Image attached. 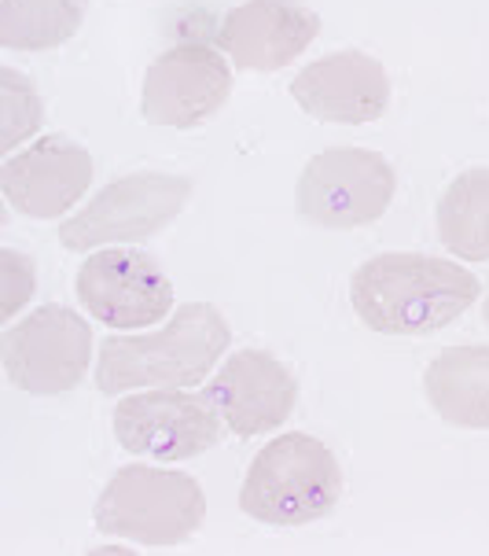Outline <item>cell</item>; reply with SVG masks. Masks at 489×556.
Segmentation results:
<instances>
[{"label":"cell","mask_w":489,"mask_h":556,"mask_svg":"<svg viewBox=\"0 0 489 556\" xmlns=\"http://www.w3.org/2000/svg\"><path fill=\"white\" fill-rule=\"evenodd\" d=\"M478 277L435 254H375L353 273L350 303L379 336H435L478 299Z\"/></svg>","instance_id":"6da1fadb"},{"label":"cell","mask_w":489,"mask_h":556,"mask_svg":"<svg viewBox=\"0 0 489 556\" xmlns=\"http://www.w3.org/2000/svg\"><path fill=\"white\" fill-rule=\"evenodd\" d=\"M232 332L210 303H184L163 332L111 336L100 343L96 388L126 394L137 388H195L210 376Z\"/></svg>","instance_id":"7a4b0ae2"},{"label":"cell","mask_w":489,"mask_h":556,"mask_svg":"<svg viewBox=\"0 0 489 556\" xmlns=\"http://www.w3.org/2000/svg\"><path fill=\"white\" fill-rule=\"evenodd\" d=\"M343 494V468L321 439L291 431L250 460L240 508L258 523L303 527L324 520Z\"/></svg>","instance_id":"3957f363"},{"label":"cell","mask_w":489,"mask_h":556,"mask_svg":"<svg viewBox=\"0 0 489 556\" xmlns=\"http://www.w3.org/2000/svg\"><path fill=\"white\" fill-rule=\"evenodd\" d=\"M96 531L137 545L188 542L206 520V494L192 476L152 465H126L103 486Z\"/></svg>","instance_id":"277c9868"},{"label":"cell","mask_w":489,"mask_h":556,"mask_svg":"<svg viewBox=\"0 0 489 556\" xmlns=\"http://www.w3.org/2000/svg\"><path fill=\"white\" fill-rule=\"evenodd\" d=\"M192 181L173 174H129L100 188L85 211L60 225V243L67 251L121 248L163 232L184 211Z\"/></svg>","instance_id":"5b68a950"},{"label":"cell","mask_w":489,"mask_h":556,"mask_svg":"<svg viewBox=\"0 0 489 556\" xmlns=\"http://www.w3.org/2000/svg\"><path fill=\"white\" fill-rule=\"evenodd\" d=\"M394 166L369 148H327L298 177V211L321 229H361L387 214L394 200Z\"/></svg>","instance_id":"8992f818"},{"label":"cell","mask_w":489,"mask_h":556,"mask_svg":"<svg viewBox=\"0 0 489 556\" xmlns=\"http://www.w3.org/2000/svg\"><path fill=\"white\" fill-rule=\"evenodd\" d=\"M4 372L26 394H67L85 380L92 328L70 306H37L0 336Z\"/></svg>","instance_id":"52a82bcc"},{"label":"cell","mask_w":489,"mask_h":556,"mask_svg":"<svg viewBox=\"0 0 489 556\" xmlns=\"http://www.w3.org/2000/svg\"><path fill=\"white\" fill-rule=\"evenodd\" d=\"M81 306L107 328H152L173 309L163 262L137 248H107L85 258L74 280Z\"/></svg>","instance_id":"ba28073f"},{"label":"cell","mask_w":489,"mask_h":556,"mask_svg":"<svg viewBox=\"0 0 489 556\" xmlns=\"http://www.w3.org/2000/svg\"><path fill=\"white\" fill-rule=\"evenodd\" d=\"M115 439L121 450L140 457L192 460L221 446V417L203 394L155 388L118 402Z\"/></svg>","instance_id":"9c48e42d"},{"label":"cell","mask_w":489,"mask_h":556,"mask_svg":"<svg viewBox=\"0 0 489 556\" xmlns=\"http://www.w3.org/2000/svg\"><path fill=\"white\" fill-rule=\"evenodd\" d=\"M232 92V63L206 41L166 49L144 74L140 111L152 126L195 129L218 115Z\"/></svg>","instance_id":"30bf717a"},{"label":"cell","mask_w":489,"mask_h":556,"mask_svg":"<svg viewBox=\"0 0 489 556\" xmlns=\"http://www.w3.org/2000/svg\"><path fill=\"white\" fill-rule=\"evenodd\" d=\"M203 399L214 405L224 428L240 439H258L276 431L298 402V380L269 351H236L221 372L206 383Z\"/></svg>","instance_id":"8fae6325"},{"label":"cell","mask_w":489,"mask_h":556,"mask_svg":"<svg viewBox=\"0 0 489 556\" xmlns=\"http://www.w3.org/2000/svg\"><path fill=\"white\" fill-rule=\"evenodd\" d=\"M92 185V155L78 140L49 134L0 166V192L18 214L52 222L67 214Z\"/></svg>","instance_id":"7c38bea8"},{"label":"cell","mask_w":489,"mask_h":556,"mask_svg":"<svg viewBox=\"0 0 489 556\" xmlns=\"http://www.w3.org/2000/svg\"><path fill=\"white\" fill-rule=\"evenodd\" d=\"M321 34V15L298 0H243L218 23L221 52L236 71H280Z\"/></svg>","instance_id":"4fadbf2b"},{"label":"cell","mask_w":489,"mask_h":556,"mask_svg":"<svg viewBox=\"0 0 489 556\" xmlns=\"http://www.w3.org/2000/svg\"><path fill=\"white\" fill-rule=\"evenodd\" d=\"M291 97L317 122L364 126L390 103V74L369 52H332L291 81Z\"/></svg>","instance_id":"5bb4252c"},{"label":"cell","mask_w":489,"mask_h":556,"mask_svg":"<svg viewBox=\"0 0 489 556\" xmlns=\"http://www.w3.org/2000/svg\"><path fill=\"white\" fill-rule=\"evenodd\" d=\"M423 391L441 420L489 431V346H446L423 372Z\"/></svg>","instance_id":"9a60e30c"},{"label":"cell","mask_w":489,"mask_h":556,"mask_svg":"<svg viewBox=\"0 0 489 556\" xmlns=\"http://www.w3.org/2000/svg\"><path fill=\"white\" fill-rule=\"evenodd\" d=\"M438 240L464 262H489V166L464 169L438 203Z\"/></svg>","instance_id":"2e32d148"},{"label":"cell","mask_w":489,"mask_h":556,"mask_svg":"<svg viewBox=\"0 0 489 556\" xmlns=\"http://www.w3.org/2000/svg\"><path fill=\"white\" fill-rule=\"evenodd\" d=\"M89 0H0V45L12 52H44L81 30Z\"/></svg>","instance_id":"e0dca14e"},{"label":"cell","mask_w":489,"mask_h":556,"mask_svg":"<svg viewBox=\"0 0 489 556\" xmlns=\"http://www.w3.org/2000/svg\"><path fill=\"white\" fill-rule=\"evenodd\" d=\"M41 118H44V108H41V97L34 92V85L12 67L0 71V129H4V134H0V148L15 152L18 140H26L41 129Z\"/></svg>","instance_id":"ac0fdd59"},{"label":"cell","mask_w":489,"mask_h":556,"mask_svg":"<svg viewBox=\"0 0 489 556\" xmlns=\"http://www.w3.org/2000/svg\"><path fill=\"white\" fill-rule=\"evenodd\" d=\"M0 280H4V303H0V317L12 320L18 309L30 303L37 277H34V262L26 254H18L12 248L0 251Z\"/></svg>","instance_id":"d6986e66"},{"label":"cell","mask_w":489,"mask_h":556,"mask_svg":"<svg viewBox=\"0 0 489 556\" xmlns=\"http://www.w3.org/2000/svg\"><path fill=\"white\" fill-rule=\"evenodd\" d=\"M482 317H486V328H489V288H486V299H482Z\"/></svg>","instance_id":"ffe728a7"}]
</instances>
